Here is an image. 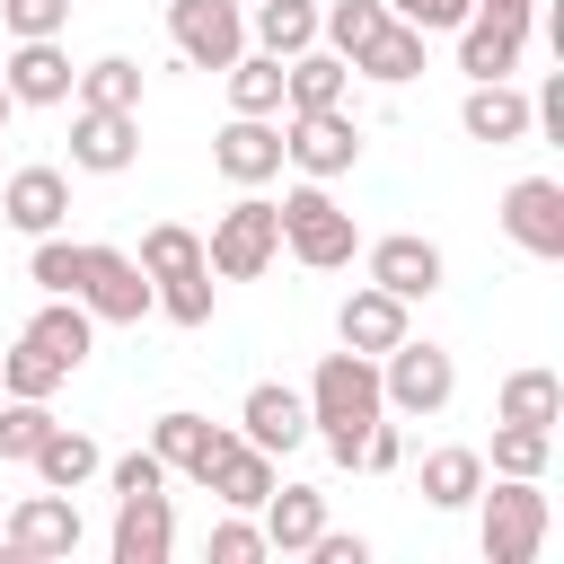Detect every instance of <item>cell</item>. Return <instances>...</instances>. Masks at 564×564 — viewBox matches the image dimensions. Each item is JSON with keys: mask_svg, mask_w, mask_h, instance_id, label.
<instances>
[{"mask_svg": "<svg viewBox=\"0 0 564 564\" xmlns=\"http://www.w3.org/2000/svg\"><path fill=\"white\" fill-rule=\"evenodd\" d=\"M494 414H502V423H546V432H555V423H564V379H555V370H511Z\"/></svg>", "mask_w": 564, "mask_h": 564, "instance_id": "f546056e", "label": "cell"}, {"mask_svg": "<svg viewBox=\"0 0 564 564\" xmlns=\"http://www.w3.org/2000/svg\"><path fill=\"white\" fill-rule=\"evenodd\" d=\"M379 26H388V0H326V9H317V35H326V53H344V62H352V53H361Z\"/></svg>", "mask_w": 564, "mask_h": 564, "instance_id": "836d02e7", "label": "cell"}, {"mask_svg": "<svg viewBox=\"0 0 564 564\" xmlns=\"http://www.w3.org/2000/svg\"><path fill=\"white\" fill-rule=\"evenodd\" d=\"M229 106L238 115H282V62L273 53H238L229 62Z\"/></svg>", "mask_w": 564, "mask_h": 564, "instance_id": "e575fe53", "label": "cell"}, {"mask_svg": "<svg viewBox=\"0 0 564 564\" xmlns=\"http://www.w3.org/2000/svg\"><path fill=\"white\" fill-rule=\"evenodd\" d=\"M0 79H9V97L18 106H70V53H62V35H18L9 44V62H0Z\"/></svg>", "mask_w": 564, "mask_h": 564, "instance_id": "7c38bea8", "label": "cell"}, {"mask_svg": "<svg viewBox=\"0 0 564 564\" xmlns=\"http://www.w3.org/2000/svg\"><path fill=\"white\" fill-rule=\"evenodd\" d=\"M238 441H256L264 458H291V449L308 441V397H300V388H282V379L247 388V405H238Z\"/></svg>", "mask_w": 564, "mask_h": 564, "instance_id": "5bb4252c", "label": "cell"}, {"mask_svg": "<svg viewBox=\"0 0 564 564\" xmlns=\"http://www.w3.org/2000/svg\"><path fill=\"white\" fill-rule=\"evenodd\" d=\"M476 502H485V564H529L538 546H546V494H538V476H502L494 494L476 485Z\"/></svg>", "mask_w": 564, "mask_h": 564, "instance_id": "5b68a950", "label": "cell"}, {"mask_svg": "<svg viewBox=\"0 0 564 564\" xmlns=\"http://www.w3.org/2000/svg\"><path fill=\"white\" fill-rule=\"evenodd\" d=\"M388 405H379V361L370 352H326L317 361V379H308V432L335 449V467H352V449H361V432L379 423Z\"/></svg>", "mask_w": 564, "mask_h": 564, "instance_id": "6da1fadb", "label": "cell"}, {"mask_svg": "<svg viewBox=\"0 0 564 564\" xmlns=\"http://www.w3.org/2000/svg\"><path fill=\"white\" fill-rule=\"evenodd\" d=\"M282 247H291L308 273H335V264H352L361 229H352V212L308 176V185H291V194H282Z\"/></svg>", "mask_w": 564, "mask_h": 564, "instance_id": "3957f363", "label": "cell"}, {"mask_svg": "<svg viewBox=\"0 0 564 564\" xmlns=\"http://www.w3.org/2000/svg\"><path fill=\"white\" fill-rule=\"evenodd\" d=\"M458 397V361L441 352V344H414V335H397L388 352H379V405L388 414H441Z\"/></svg>", "mask_w": 564, "mask_h": 564, "instance_id": "277c9868", "label": "cell"}, {"mask_svg": "<svg viewBox=\"0 0 564 564\" xmlns=\"http://www.w3.org/2000/svg\"><path fill=\"white\" fill-rule=\"evenodd\" d=\"M502 229H511V247L520 256H564V185L555 176H520L511 194H502Z\"/></svg>", "mask_w": 564, "mask_h": 564, "instance_id": "8fae6325", "label": "cell"}, {"mask_svg": "<svg viewBox=\"0 0 564 564\" xmlns=\"http://www.w3.org/2000/svg\"><path fill=\"white\" fill-rule=\"evenodd\" d=\"M70 97H79V106H115V115H141V62L106 53V62H88V70L70 79Z\"/></svg>", "mask_w": 564, "mask_h": 564, "instance_id": "4dcf8cb0", "label": "cell"}, {"mask_svg": "<svg viewBox=\"0 0 564 564\" xmlns=\"http://www.w3.org/2000/svg\"><path fill=\"white\" fill-rule=\"evenodd\" d=\"M546 458H555V432L546 423H494V476H546Z\"/></svg>", "mask_w": 564, "mask_h": 564, "instance_id": "1f68e13d", "label": "cell"}, {"mask_svg": "<svg viewBox=\"0 0 564 564\" xmlns=\"http://www.w3.org/2000/svg\"><path fill=\"white\" fill-rule=\"evenodd\" d=\"M476 485H485V449H432L423 458V502L432 511H467Z\"/></svg>", "mask_w": 564, "mask_h": 564, "instance_id": "f1b7e54d", "label": "cell"}, {"mask_svg": "<svg viewBox=\"0 0 564 564\" xmlns=\"http://www.w3.org/2000/svg\"><path fill=\"white\" fill-rule=\"evenodd\" d=\"M308 555H317V564H370V538H344V529H317V538H308Z\"/></svg>", "mask_w": 564, "mask_h": 564, "instance_id": "f6af8a7d", "label": "cell"}, {"mask_svg": "<svg viewBox=\"0 0 564 564\" xmlns=\"http://www.w3.org/2000/svg\"><path fill=\"white\" fill-rule=\"evenodd\" d=\"M167 35L194 70H229L247 53V9L238 0H167Z\"/></svg>", "mask_w": 564, "mask_h": 564, "instance_id": "52a82bcc", "label": "cell"}, {"mask_svg": "<svg viewBox=\"0 0 564 564\" xmlns=\"http://www.w3.org/2000/svg\"><path fill=\"white\" fill-rule=\"evenodd\" d=\"M520 53H529V26H511V18H485V9H476V18L458 26V70H467V79H511Z\"/></svg>", "mask_w": 564, "mask_h": 564, "instance_id": "d6986e66", "label": "cell"}, {"mask_svg": "<svg viewBox=\"0 0 564 564\" xmlns=\"http://www.w3.org/2000/svg\"><path fill=\"white\" fill-rule=\"evenodd\" d=\"M53 432L44 397H0V458H35V441Z\"/></svg>", "mask_w": 564, "mask_h": 564, "instance_id": "f35d334b", "label": "cell"}, {"mask_svg": "<svg viewBox=\"0 0 564 564\" xmlns=\"http://www.w3.org/2000/svg\"><path fill=\"white\" fill-rule=\"evenodd\" d=\"M132 159H141V115H115V106H79L70 115V167L123 176Z\"/></svg>", "mask_w": 564, "mask_h": 564, "instance_id": "4fadbf2b", "label": "cell"}, {"mask_svg": "<svg viewBox=\"0 0 564 564\" xmlns=\"http://www.w3.org/2000/svg\"><path fill=\"white\" fill-rule=\"evenodd\" d=\"M282 256V203H264L256 185L212 220V238H203V264L220 273V282H256L264 264Z\"/></svg>", "mask_w": 564, "mask_h": 564, "instance_id": "7a4b0ae2", "label": "cell"}, {"mask_svg": "<svg viewBox=\"0 0 564 564\" xmlns=\"http://www.w3.org/2000/svg\"><path fill=\"white\" fill-rule=\"evenodd\" d=\"M388 18H405V26L441 35V26H467V18H476V0H388Z\"/></svg>", "mask_w": 564, "mask_h": 564, "instance_id": "7bdbcfd3", "label": "cell"}, {"mask_svg": "<svg viewBox=\"0 0 564 564\" xmlns=\"http://www.w3.org/2000/svg\"><path fill=\"white\" fill-rule=\"evenodd\" d=\"M476 9H485V18H511V26H529V18H538V0H476Z\"/></svg>", "mask_w": 564, "mask_h": 564, "instance_id": "bcb514c9", "label": "cell"}, {"mask_svg": "<svg viewBox=\"0 0 564 564\" xmlns=\"http://www.w3.org/2000/svg\"><path fill=\"white\" fill-rule=\"evenodd\" d=\"M256 555H273V546H264V529H256V520H247V511H238V520H220V529H212V564H256Z\"/></svg>", "mask_w": 564, "mask_h": 564, "instance_id": "b9f144b4", "label": "cell"}, {"mask_svg": "<svg viewBox=\"0 0 564 564\" xmlns=\"http://www.w3.org/2000/svg\"><path fill=\"white\" fill-rule=\"evenodd\" d=\"M282 159L300 167V176H317V185H335L352 159H361V123L344 115V106H317V115H291V132H282Z\"/></svg>", "mask_w": 564, "mask_h": 564, "instance_id": "9c48e42d", "label": "cell"}, {"mask_svg": "<svg viewBox=\"0 0 564 564\" xmlns=\"http://www.w3.org/2000/svg\"><path fill=\"white\" fill-rule=\"evenodd\" d=\"M247 35H256V53H273V62L308 53V44H317V0H256Z\"/></svg>", "mask_w": 564, "mask_h": 564, "instance_id": "484cf974", "label": "cell"}, {"mask_svg": "<svg viewBox=\"0 0 564 564\" xmlns=\"http://www.w3.org/2000/svg\"><path fill=\"white\" fill-rule=\"evenodd\" d=\"M97 326H141L150 317V273L123 247H79V291H70Z\"/></svg>", "mask_w": 564, "mask_h": 564, "instance_id": "8992f818", "label": "cell"}, {"mask_svg": "<svg viewBox=\"0 0 564 564\" xmlns=\"http://www.w3.org/2000/svg\"><path fill=\"white\" fill-rule=\"evenodd\" d=\"M370 282H379V291H397V300L414 308V300H432V291H441V247H432V238H414V229H397V238H379V247H370Z\"/></svg>", "mask_w": 564, "mask_h": 564, "instance_id": "2e32d148", "label": "cell"}, {"mask_svg": "<svg viewBox=\"0 0 564 564\" xmlns=\"http://www.w3.org/2000/svg\"><path fill=\"white\" fill-rule=\"evenodd\" d=\"M9 115H18V97H9V79H0V132H9Z\"/></svg>", "mask_w": 564, "mask_h": 564, "instance_id": "7dc6e473", "label": "cell"}, {"mask_svg": "<svg viewBox=\"0 0 564 564\" xmlns=\"http://www.w3.org/2000/svg\"><path fill=\"white\" fill-rule=\"evenodd\" d=\"M0 212H9V229L44 238V229H62V212H70V176H62V167H18L9 194H0Z\"/></svg>", "mask_w": 564, "mask_h": 564, "instance_id": "44dd1931", "label": "cell"}, {"mask_svg": "<svg viewBox=\"0 0 564 564\" xmlns=\"http://www.w3.org/2000/svg\"><path fill=\"white\" fill-rule=\"evenodd\" d=\"M458 123H467V141L511 150V141H529V97H520L511 79H476V88H467V106H458Z\"/></svg>", "mask_w": 564, "mask_h": 564, "instance_id": "ffe728a7", "label": "cell"}, {"mask_svg": "<svg viewBox=\"0 0 564 564\" xmlns=\"http://www.w3.org/2000/svg\"><path fill=\"white\" fill-rule=\"evenodd\" d=\"M106 485L115 494H159L167 485V458L159 449H123V458H106Z\"/></svg>", "mask_w": 564, "mask_h": 564, "instance_id": "ab89813d", "label": "cell"}, {"mask_svg": "<svg viewBox=\"0 0 564 564\" xmlns=\"http://www.w3.org/2000/svg\"><path fill=\"white\" fill-rule=\"evenodd\" d=\"M203 494H220L229 511H256V502L273 494V458H264L256 441H238V432H229V441L212 449V467H203Z\"/></svg>", "mask_w": 564, "mask_h": 564, "instance_id": "e0dca14e", "label": "cell"}, {"mask_svg": "<svg viewBox=\"0 0 564 564\" xmlns=\"http://www.w3.org/2000/svg\"><path fill=\"white\" fill-rule=\"evenodd\" d=\"M115 564H167L176 555V511H167V485L159 494H115Z\"/></svg>", "mask_w": 564, "mask_h": 564, "instance_id": "9a60e30c", "label": "cell"}, {"mask_svg": "<svg viewBox=\"0 0 564 564\" xmlns=\"http://www.w3.org/2000/svg\"><path fill=\"white\" fill-rule=\"evenodd\" d=\"M26 335H35L62 370H79V361H88V344H97V317H88L79 300H44V308L26 317Z\"/></svg>", "mask_w": 564, "mask_h": 564, "instance_id": "83f0119b", "label": "cell"}, {"mask_svg": "<svg viewBox=\"0 0 564 564\" xmlns=\"http://www.w3.org/2000/svg\"><path fill=\"white\" fill-rule=\"evenodd\" d=\"M335 335H344L352 352H370V361H379V352H388V344L405 335V300H397V291H379V282H361V291L344 300V317H335Z\"/></svg>", "mask_w": 564, "mask_h": 564, "instance_id": "7402d4cb", "label": "cell"}, {"mask_svg": "<svg viewBox=\"0 0 564 564\" xmlns=\"http://www.w3.org/2000/svg\"><path fill=\"white\" fill-rule=\"evenodd\" d=\"M0 26L9 35H62L70 26V0H0Z\"/></svg>", "mask_w": 564, "mask_h": 564, "instance_id": "60d3db41", "label": "cell"}, {"mask_svg": "<svg viewBox=\"0 0 564 564\" xmlns=\"http://www.w3.org/2000/svg\"><path fill=\"white\" fill-rule=\"evenodd\" d=\"M397 458H405V432H397V423H388V414H379V423H370V432H361V449H352V467H370V476H388V467H397Z\"/></svg>", "mask_w": 564, "mask_h": 564, "instance_id": "ee69618b", "label": "cell"}, {"mask_svg": "<svg viewBox=\"0 0 564 564\" xmlns=\"http://www.w3.org/2000/svg\"><path fill=\"white\" fill-rule=\"evenodd\" d=\"M352 70H370L379 88H405L414 70H423V26H405V18H388L361 53H352Z\"/></svg>", "mask_w": 564, "mask_h": 564, "instance_id": "4316f807", "label": "cell"}, {"mask_svg": "<svg viewBox=\"0 0 564 564\" xmlns=\"http://www.w3.org/2000/svg\"><path fill=\"white\" fill-rule=\"evenodd\" d=\"M212 167H220L229 185H273V176H282V123H273V115H229V123L212 132Z\"/></svg>", "mask_w": 564, "mask_h": 564, "instance_id": "30bf717a", "label": "cell"}, {"mask_svg": "<svg viewBox=\"0 0 564 564\" xmlns=\"http://www.w3.org/2000/svg\"><path fill=\"white\" fill-rule=\"evenodd\" d=\"M344 79H352V62H344V53H317V44H308V53H291V62H282V106H291V115L344 106Z\"/></svg>", "mask_w": 564, "mask_h": 564, "instance_id": "603a6c76", "label": "cell"}, {"mask_svg": "<svg viewBox=\"0 0 564 564\" xmlns=\"http://www.w3.org/2000/svg\"><path fill=\"white\" fill-rule=\"evenodd\" d=\"M256 511H264L256 529H264V546H273V555H308V538L326 529V494H317V485H273Z\"/></svg>", "mask_w": 564, "mask_h": 564, "instance_id": "ac0fdd59", "label": "cell"}, {"mask_svg": "<svg viewBox=\"0 0 564 564\" xmlns=\"http://www.w3.org/2000/svg\"><path fill=\"white\" fill-rule=\"evenodd\" d=\"M150 282H167V273H194L203 264V238L194 229H176V220H159V229H141V256H132Z\"/></svg>", "mask_w": 564, "mask_h": 564, "instance_id": "d590c367", "label": "cell"}, {"mask_svg": "<svg viewBox=\"0 0 564 564\" xmlns=\"http://www.w3.org/2000/svg\"><path fill=\"white\" fill-rule=\"evenodd\" d=\"M62 379H70V370H62V361H53L35 335H18V344L0 352V397H53Z\"/></svg>", "mask_w": 564, "mask_h": 564, "instance_id": "d6a6232c", "label": "cell"}, {"mask_svg": "<svg viewBox=\"0 0 564 564\" xmlns=\"http://www.w3.org/2000/svg\"><path fill=\"white\" fill-rule=\"evenodd\" d=\"M150 308H159V317H176V326H212V264L150 282Z\"/></svg>", "mask_w": 564, "mask_h": 564, "instance_id": "8d00e7d4", "label": "cell"}, {"mask_svg": "<svg viewBox=\"0 0 564 564\" xmlns=\"http://www.w3.org/2000/svg\"><path fill=\"white\" fill-rule=\"evenodd\" d=\"M26 282H35L44 300H70V291H79V247H70L62 229H44L35 256H26Z\"/></svg>", "mask_w": 564, "mask_h": 564, "instance_id": "74e56055", "label": "cell"}, {"mask_svg": "<svg viewBox=\"0 0 564 564\" xmlns=\"http://www.w3.org/2000/svg\"><path fill=\"white\" fill-rule=\"evenodd\" d=\"M26 467H35L44 485H62V494H79V485H88V476L106 467V449H97L88 432H70V423H53V432L35 441V458H26Z\"/></svg>", "mask_w": 564, "mask_h": 564, "instance_id": "d4e9b609", "label": "cell"}, {"mask_svg": "<svg viewBox=\"0 0 564 564\" xmlns=\"http://www.w3.org/2000/svg\"><path fill=\"white\" fill-rule=\"evenodd\" d=\"M220 441H229V432H220V423H203V414H185V405L150 423V449H159L167 467H185L194 485H203V467H212V449H220Z\"/></svg>", "mask_w": 564, "mask_h": 564, "instance_id": "cb8c5ba5", "label": "cell"}, {"mask_svg": "<svg viewBox=\"0 0 564 564\" xmlns=\"http://www.w3.org/2000/svg\"><path fill=\"white\" fill-rule=\"evenodd\" d=\"M70 546H79V502H70L62 485L26 494V502L0 520V555H9V564H35V555H70Z\"/></svg>", "mask_w": 564, "mask_h": 564, "instance_id": "ba28073f", "label": "cell"}]
</instances>
